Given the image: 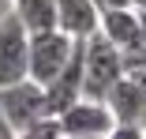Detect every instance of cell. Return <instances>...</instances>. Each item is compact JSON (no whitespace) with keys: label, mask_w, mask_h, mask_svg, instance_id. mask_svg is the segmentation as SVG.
<instances>
[{"label":"cell","mask_w":146,"mask_h":139,"mask_svg":"<svg viewBox=\"0 0 146 139\" xmlns=\"http://www.w3.org/2000/svg\"><path fill=\"white\" fill-rule=\"evenodd\" d=\"M124 72V53L116 49L105 34L86 38V68H82V98L86 102H105L109 90L120 83Z\"/></svg>","instance_id":"6da1fadb"},{"label":"cell","mask_w":146,"mask_h":139,"mask_svg":"<svg viewBox=\"0 0 146 139\" xmlns=\"http://www.w3.org/2000/svg\"><path fill=\"white\" fill-rule=\"evenodd\" d=\"M30 79V34L26 26L8 11L0 19V90L19 87Z\"/></svg>","instance_id":"7a4b0ae2"},{"label":"cell","mask_w":146,"mask_h":139,"mask_svg":"<svg viewBox=\"0 0 146 139\" xmlns=\"http://www.w3.org/2000/svg\"><path fill=\"white\" fill-rule=\"evenodd\" d=\"M75 45H79V41H71V38L60 34V30H52V34H34V38H30V83L49 87V83L68 68Z\"/></svg>","instance_id":"3957f363"},{"label":"cell","mask_w":146,"mask_h":139,"mask_svg":"<svg viewBox=\"0 0 146 139\" xmlns=\"http://www.w3.org/2000/svg\"><path fill=\"white\" fill-rule=\"evenodd\" d=\"M0 113L8 117V124L19 132H26L30 124L45 120L49 117V102H45V87H38V83H19V87H8L0 90Z\"/></svg>","instance_id":"277c9868"},{"label":"cell","mask_w":146,"mask_h":139,"mask_svg":"<svg viewBox=\"0 0 146 139\" xmlns=\"http://www.w3.org/2000/svg\"><path fill=\"white\" fill-rule=\"evenodd\" d=\"M82 68H86V41L75 45L68 68L45 87V102H49V117H60L75 102H82Z\"/></svg>","instance_id":"5b68a950"},{"label":"cell","mask_w":146,"mask_h":139,"mask_svg":"<svg viewBox=\"0 0 146 139\" xmlns=\"http://www.w3.org/2000/svg\"><path fill=\"white\" fill-rule=\"evenodd\" d=\"M56 120H60L64 135H79V139H105V135H112V128H116L109 105H105V102H86V98L75 102L68 113H60Z\"/></svg>","instance_id":"8992f818"},{"label":"cell","mask_w":146,"mask_h":139,"mask_svg":"<svg viewBox=\"0 0 146 139\" xmlns=\"http://www.w3.org/2000/svg\"><path fill=\"white\" fill-rule=\"evenodd\" d=\"M56 30L71 41H86L101 34V11L94 0H56Z\"/></svg>","instance_id":"52a82bcc"},{"label":"cell","mask_w":146,"mask_h":139,"mask_svg":"<svg viewBox=\"0 0 146 139\" xmlns=\"http://www.w3.org/2000/svg\"><path fill=\"white\" fill-rule=\"evenodd\" d=\"M101 34L120 49V53H131V49H142V30H139V11L135 8H116V11H101Z\"/></svg>","instance_id":"ba28073f"},{"label":"cell","mask_w":146,"mask_h":139,"mask_svg":"<svg viewBox=\"0 0 146 139\" xmlns=\"http://www.w3.org/2000/svg\"><path fill=\"white\" fill-rule=\"evenodd\" d=\"M15 19L26 26V34H52L56 30V0H11Z\"/></svg>","instance_id":"9c48e42d"},{"label":"cell","mask_w":146,"mask_h":139,"mask_svg":"<svg viewBox=\"0 0 146 139\" xmlns=\"http://www.w3.org/2000/svg\"><path fill=\"white\" fill-rule=\"evenodd\" d=\"M19 139H64V128H60L56 117H45L38 124H30L26 132H19Z\"/></svg>","instance_id":"30bf717a"},{"label":"cell","mask_w":146,"mask_h":139,"mask_svg":"<svg viewBox=\"0 0 146 139\" xmlns=\"http://www.w3.org/2000/svg\"><path fill=\"white\" fill-rule=\"evenodd\" d=\"M98 11H116V8H131V0H94Z\"/></svg>","instance_id":"8fae6325"},{"label":"cell","mask_w":146,"mask_h":139,"mask_svg":"<svg viewBox=\"0 0 146 139\" xmlns=\"http://www.w3.org/2000/svg\"><path fill=\"white\" fill-rule=\"evenodd\" d=\"M0 139H19V135H15V128L8 124V117H4V113H0Z\"/></svg>","instance_id":"7c38bea8"},{"label":"cell","mask_w":146,"mask_h":139,"mask_svg":"<svg viewBox=\"0 0 146 139\" xmlns=\"http://www.w3.org/2000/svg\"><path fill=\"white\" fill-rule=\"evenodd\" d=\"M139 30H142V41H146V11H139Z\"/></svg>","instance_id":"4fadbf2b"},{"label":"cell","mask_w":146,"mask_h":139,"mask_svg":"<svg viewBox=\"0 0 146 139\" xmlns=\"http://www.w3.org/2000/svg\"><path fill=\"white\" fill-rule=\"evenodd\" d=\"M131 8L135 11H146V0H131Z\"/></svg>","instance_id":"5bb4252c"},{"label":"cell","mask_w":146,"mask_h":139,"mask_svg":"<svg viewBox=\"0 0 146 139\" xmlns=\"http://www.w3.org/2000/svg\"><path fill=\"white\" fill-rule=\"evenodd\" d=\"M64 139H79V135H64Z\"/></svg>","instance_id":"9a60e30c"},{"label":"cell","mask_w":146,"mask_h":139,"mask_svg":"<svg viewBox=\"0 0 146 139\" xmlns=\"http://www.w3.org/2000/svg\"><path fill=\"white\" fill-rule=\"evenodd\" d=\"M139 72H146V68H139Z\"/></svg>","instance_id":"2e32d148"}]
</instances>
